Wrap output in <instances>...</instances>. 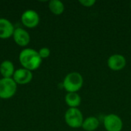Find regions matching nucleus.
Listing matches in <instances>:
<instances>
[{
  "mask_svg": "<svg viewBox=\"0 0 131 131\" xmlns=\"http://www.w3.org/2000/svg\"><path fill=\"white\" fill-rule=\"evenodd\" d=\"M21 65L27 70H35L41 65V58L38 52L31 48H26L21 51L19 55Z\"/></svg>",
  "mask_w": 131,
  "mask_h": 131,
  "instance_id": "nucleus-1",
  "label": "nucleus"
},
{
  "mask_svg": "<svg viewBox=\"0 0 131 131\" xmlns=\"http://www.w3.org/2000/svg\"><path fill=\"white\" fill-rule=\"evenodd\" d=\"M84 79L78 72H71L64 78L63 87L68 93H77L83 86Z\"/></svg>",
  "mask_w": 131,
  "mask_h": 131,
  "instance_id": "nucleus-2",
  "label": "nucleus"
},
{
  "mask_svg": "<svg viewBox=\"0 0 131 131\" xmlns=\"http://www.w3.org/2000/svg\"><path fill=\"white\" fill-rule=\"evenodd\" d=\"M66 124L71 128L81 127L84 117L81 111L78 108H69L64 115Z\"/></svg>",
  "mask_w": 131,
  "mask_h": 131,
  "instance_id": "nucleus-3",
  "label": "nucleus"
},
{
  "mask_svg": "<svg viewBox=\"0 0 131 131\" xmlns=\"http://www.w3.org/2000/svg\"><path fill=\"white\" fill-rule=\"evenodd\" d=\"M16 83L12 78H5L0 80V97L8 99L12 97L16 91Z\"/></svg>",
  "mask_w": 131,
  "mask_h": 131,
  "instance_id": "nucleus-4",
  "label": "nucleus"
},
{
  "mask_svg": "<svg viewBox=\"0 0 131 131\" xmlns=\"http://www.w3.org/2000/svg\"><path fill=\"white\" fill-rule=\"evenodd\" d=\"M104 127L107 131H121L123 121L121 118L114 114H110L104 118Z\"/></svg>",
  "mask_w": 131,
  "mask_h": 131,
  "instance_id": "nucleus-5",
  "label": "nucleus"
},
{
  "mask_svg": "<svg viewBox=\"0 0 131 131\" xmlns=\"http://www.w3.org/2000/svg\"><path fill=\"white\" fill-rule=\"evenodd\" d=\"M127 61L124 55L120 54H114L109 57L107 60V65L109 68L114 71H118L124 69L126 66Z\"/></svg>",
  "mask_w": 131,
  "mask_h": 131,
  "instance_id": "nucleus-6",
  "label": "nucleus"
},
{
  "mask_svg": "<svg viewBox=\"0 0 131 131\" xmlns=\"http://www.w3.org/2000/svg\"><path fill=\"white\" fill-rule=\"evenodd\" d=\"M22 23L28 28H34L39 22V16L34 10H27L21 15Z\"/></svg>",
  "mask_w": 131,
  "mask_h": 131,
  "instance_id": "nucleus-7",
  "label": "nucleus"
},
{
  "mask_svg": "<svg viewBox=\"0 0 131 131\" xmlns=\"http://www.w3.org/2000/svg\"><path fill=\"white\" fill-rule=\"evenodd\" d=\"M13 80L15 81V83L24 84L30 82L32 79V74L31 71L27 70L25 68L18 69L15 71L13 74Z\"/></svg>",
  "mask_w": 131,
  "mask_h": 131,
  "instance_id": "nucleus-8",
  "label": "nucleus"
},
{
  "mask_svg": "<svg viewBox=\"0 0 131 131\" xmlns=\"http://www.w3.org/2000/svg\"><path fill=\"white\" fill-rule=\"evenodd\" d=\"M13 36H14L15 41L20 46H25L30 41L29 34L25 30L21 28H18L15 29Z\"/></svg>",
  "mask_w": 131,
  "mask_h": 131,
  "instance_id": "nucleus-9",
  "label": "nucleus"
},
{
  "mask_svg": "<svg viewBox=\"0 0 131 131\" xmlns=\"http://www.w3.org/2000/svg\"><path fill=\"white\" fill-rule=\"evenodd\" d=\"M14 27L12 23L5 19L0 18V38H8L14 33Z\"/></svg>",
  "mask_w": 131,
  "mask_h": 131,
  "instance_id": "nucleus-10",
  "label": "nucleus"
},
{
  "mask_svg": "<svg viewBox=\"0 0 131 131\" xmlns=\"http://www.w3.org/2000/svg\"><path fill=\"white\" fill-rule=\"evenodd\" d=\"M99 124H100L99 120L96 117L91 116L86 118L85 120H84L81 127L85 131H94L98 128Z\"/></svg>",
  "mask_w": 131,
  "mask_h": 131,
  "instance_id": "nucleus-11",
  "label": "nucleus"
},
{
  "mask_svg": "<svg viewBox=\"0 0 131 131\" xmlns=\"http://www.w3.org/2000/svg\"><path fill=\"white\" fill-rule=\"evenodd\" d=\"M65 102L70 108H78L81 103V98L78 93H68L65 96Z\"/></svg>",
  "mask_w": 131,
  "mask_h": 131,
  "instance_id": "nucleus-12",
  "label": "nucleus"
},
{
  "mask_svg": "<svg viewBox=\"0 0 131 131\" xmlns=\"http://www.w3.org/2000/svg\"><path fill=\"white\" fill-rule=\"evenodd\" d=\"M0 72L5 78H11L14 74V65L10 61H4L0 65Z\"/></svg>",
  "mask_w": 131,
  "mask_h": 131,
  "instance_id": "nucleus-13",
  "label": "nucleus"
},
{
  "mask_svg": "<svg viewBox=\"0 0 131 131\" xmlns=\"http://www.w3.org/2000/svg\"><path fill=\"white\" fill-rule=\"evenodd\" d=\"M49 8L54 15H61L64 12V5L59 0H51L49 2Z\"/></svg>",
  "mask_w": 131,
  "mask_h": 131,
  "instance_id": "nucleus-14",
  "label": "nucleus"
},
{
  "mask_svg": "<svg viewBox=\"0 0 131 131\" xmlns=\"http://www.w3.org/2000/svg\"><path fill=\"white\" fill-rule=\"evenodd\" d=\"M38 54L41 58H46L50 55V50L48 48H42L38 51Z\"/></svg>",
  "mask_w": 131,
  "mask_h": 131,
  "instance_id": "nucleus-15",
  "label": "nucleus"
},
{
  "mask_svg": "<svg viewBox=\"0 0 131 131\" xmlns=\"http://www.w3.org/2000/svg\"><path fill=\"white\" fill-rule=\"evenodd\" d=\"M79 3L84 7H91L96 3V1L95 0H80Z\"/></svg>",
  "mask_w": 131,
  "mask_h": 131,
  "instance_id": "nucleus-16",
  "label": "nucleus"
},
{
  "mask_svg": "<svg viewBox=\"0 0 131 131\" xmlns=\"http://www.w3.org/2000/svg\"><path fill=\"white\" fill-rule=\"evenodd\" d=\"M130 8H131V2H130Z\"/></svg>",
  "mask_w": 131,
  "mask_h": 131,
  "instance_id": "nucleus-17",
  "label": "nucleus"
}]
</instances>
